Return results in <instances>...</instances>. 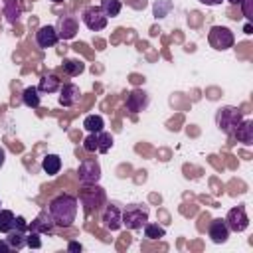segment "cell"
I'll return each instance as SVG.
<instances>
[{
    "label": "cell",
    "mask_w": 253,
    "mask_h": 253,
    "mask_svg": "<svg viewBox=\"0 0 253 253\" xmlns=\"http://www.w3.org/2000/svg\"><path fill=\"white\" fill-rule=\"evenodd\" d=\"M22 103H24L26 107H30V109H38L40 103H42V95H40L38 87H34V85L26 87L24 93H22Z\"/></svg>",
    "instance_id": "cell-22"
},
{
    "label": "cell",
    "mask_w": 253,
    "mask_h": 253,
    "mask_svg": "<svg viewBox=\"0 0 253 253\" xmlns=\"http://www.w3.org/2000/svg\"><path fill=\"white\" fill-rule=\"evenodd\" d=\"M63 71L69 75V77H77L85 71V63L81 59H73V57H67L63 59Z\"/></svg>",
    "instance_id": "cell-23"
},
{
    "label": "cell",
    "mask_w": 253,
    "mask_h": 253,
    "mask_svg": "<svg viewBox=\"0 0 253 253\" xmlns=\"http://www.w3.org/2000/svg\"><path fill=\"white\" fill-rule=\"evenodd\" d=\"M47 211H49V215L57 227L67 229L73 225V221L77 217V198L71 194H59V196L51 198Z\"/></svg>",
    "instance_id": "cell-1"
},
{
    "label": "cell",
    "mask_w": 253,
    "mask_h": 253,
    "mask_svg": "<svg viewBox=\"0 0 253 253\" xmlns=\"http://www.w3.org/2000/svg\"><path fill=\"white\" fill-rule=\"evenodd\" d=\"M28 229H30V231H38L40 235H53V231H55V221L51 219L49 211L43 210V211H40V213L36 215V219H32V223L28 225Z\"/></svg>",
    "instance_id": "cell-14"
},
{
    "label": "cell",
    "mask_w": 253,
    "mask_h": 253,
    "mask_svg": "<svg viewBox=\"0 0 253 253\" xmlns=\"http://www.w3.org/2000/svg\"><path fill=\"white\" fill-rule=\"evenodd\" d=\"M0 206H2V204H0ZM0 210H2V208H0Z\"/></svg>",
    "instance_id": "cell-37"
},
{
    "label": "cell",
    "mask_w": 253,
    "mask_h": 253,
    "mask_svg": "<svg viewBox=\"0 0 253 253\" xmlns=\"http://www.w3.org/2000/svg\"><path fill=\"white\" fill-rule=\"evenodd\" d=\"M81 89L75 83H63L59 87V105L61 107H75L79 103Z\"/></svg>",
    "instance_id": "cell-16"
},
{
    "label": "cell",
    "mask_w": 253,
    "mask_h": 253,
    "mask_svg": "<svg viewBox=\"0 0 253 253\" xmlns=\"http://www.w3.org/2000/svg\"><path fill=\"white\" fill-rule=\"evenodd\" d=\"M26 235H28V223H26V219L22 215H18L16 217V225H14V229L8 231L6 241H8V245L12 249L20 251L22 247H26Z\"/></svg>",
    "instance_id": "cell-10"
},
{
    "label": "cell",
    "mask_w": 253,
    "mask_h": 253,
    "mask_svg": "<svg viewBox=\"0 0 253 253\" xmlns=\"http://www.w3.org/2000/svg\"><path fill=\"white\" fill-rule=\"evenodd\" d=\"M42 170L47 176L59 174V170H61V158H59V154H45L43 160H42Z\"/></svg>",
    "instance_id": "cell-21"
},
{
    "label": "cell",
    "mask_w": 253,
    "mask_h": 253,
    "mask_svg": "<svg viewBox=\"0 0 253 253\" xmlns=\"http://www.w3.org/2000/svg\"><path fill=\"white\" fill-rule=\"evenodd\" d=\"M101 221H103V227H105V229H109V231H119V229L123 227V210L119 208V204H115V202L107 204V208L103 210Z\"/></svg>",
    "instance_id": "cell-9"
},
{
    "label": "cell",
    "mask_w": 253,
    "mask_h": 253,
    "mask_svg": "<svg viewBox=\"0 0 253 253\" xmlns=\"http://www.w3.org/2000/svg\"><path fill=\"white\" fill-rule=\"evenodd\" d=\"M51 2H53V4H61L63 0H51Z\"/></svg>",
    "instance_id": "cell-36"
},
{
    "label": "cell",
    "mask_w": 253,
    "mask_h": 253,
    "mask_svg": "<svg viewBox=\"0 0 253 253\" xmlns=\"http://www.w3.org/2000/svg\"><path fill=\"white\" fill-rule=\"evenodd\" d=\"M170 10H172V2H170V0H158V2L154 4V16H156V18L168 16Z\"/></svg>",
    "instance_id": "cell-28"
},
{
    "label": "cell",
    "mask_w": 253,
    "mask_h": 253,
    "mask_svg": "<svg viewBox=\"0 0 253 253\" xmlns=\"http://www.w3.org/2000/svg\"><path fill=\"white\" fill-rule=\"evenodd\" d=\"M83 126L89 132H99V130L105 128V121H103L101 115H87L85 121H83Z\"/></svg>",
    "instance_id": "cell-24"
},
{
    "label": "cell",
    "mask_w": 253,
    "mask_h": 253,
    "mask_svg": "<svg viewBox=\"0 0 253 253\" xmlns=\"http://www.w3.org/2000/svg\"><path fill=\"white\" fill-rule=\"evenodd\" d=\"M107 18H115L121 14V0H101V6H99Z\"/></svg>",
    "instance_id": "cell-26"
},
{
    "label": "cell",
    "mask_w": 253,
    "mask_h": 253,
    "mask_svg": "<svg viewBox=\"0 0 253 253\" xmlns=\"http://www.w3.org/2000/svg\"><path fill=\"white\" fill-rule=\"evenodd\" d=\"M77 176H79V182L83 186L99 184V180H101V164L95 158H85V160L79 162Z\"/></svg>",
    "instance_id": "cell-7"
},
{
    "label": "cell",
    "mask_w": 253,
    "mask_h": 253,
    "mask_svg": "<svg viewBox=\"0 0 253 253\" xmlns=\"http://www.w3.org/2000/svg\"><path fill=\"white\" fill-rule=\"evenodd\" d=\"M126 109L132 113V115H136V113H142V111H146L148 109V105H150V97H148V93L146 91H142V89H132L128 95H126Z\"/></svg>",
    "instance_id": "cell-13"
},
{
    "label": "cell",
    "mask_w": 253,
    "mask_h": 253,
    "mask_svg": "<svg viewBox=\"0 0 253 253\" xmlns=\"http://www.w3.org/2000/svg\"><path fill=\"white\" fill-rule=\"evenodd\" d=\"M59 42V36L55 32V26H40L38 32H36V43L42 47V49H47V47H53L55 43Z\"/></svg>",
    "instance_id": "cell-15"
},
{
    "label": "cell",
    "mask_w": 253,
    "mask_h": 253,
    "mask_svg": "<svg viewBox=\"0 0 253 253\" xmlns=\"http://www.w3.org/2000/svg\"><path fill=\"white\" fill-rule=\"evenodd\" d=\"M227 2H229V4H239L241 0H227Z\"/></svg>",
    "instance_id": "cell-35"
},
{
    "label": "cell",
    "mask_w": 253,
    "mask_h": 253,
    "mask_svg": "<svg viewBox=\"0 0 253 253\" xmlns=\"http://www.w3.org/2000/svg\"><path fill=\"white\" fill-rule=\"evenodd\" d=\"M4 162H6V150L0 146V168L4 166Z\"/></svg>",
    "instance_id": "cell-34"
},
{
    "label": "cell",
    "mask_w": 253,
    "mask_h": 253,
    "mask_svg": "<svg viewBox=\"0 0 253 253\" xmlns=\"http://www.w3.org/2000/svg\"><path fill=\"white\" fill-rule=\"evenodd\" d=\"M79 202L85 206V213H93V211L101 210L107 204V194H105V190L101 186L93 184V186L85 188L79 194Z\"/></svg>",
    "instance_id": "cell-3"
},
{
    "label": "cell",
    "mask_w": 253,
    "mask_h": 253,
    "mask_svg": "<svg viewBox=\"0 0 253 253\" xmlns=\"http://www.w3.org/2000/svg\"><path fill=\"white\" fill-rule=\"evenodd\" d=\"M81 20L83 24L87 26V30L91 32H101L107 28V22L109 18L105 16V12L99 8V6H87L83 12H81Z\"/></svg>",
    "instance_id": "cell-8"
},
{
    "label": "cell",
    "mask_w": 253,
    "mask_h": 253,
    "mask_svg": "<svg viewBox=\"0 0 253 253\" xmlns=\"http://www.w3.org/2000/svg\"><path fill=\"white\" fill-rule=\"evenodd\" d=\"M67 249H69V251H81V249H83V245H81V243H77V241H71V243L67 245Z\"/></svg>",
    "instance_id": "cell-31"
},
{
    "label": "cell",
    "mask_w": 253,
    "mask_h": 253,
    "mask_svg": "<svg viewBox=\"0 0 253 253\" xmlns=\"http://www.w3.org/2000/svg\"><path fill=\"white\" fill-rule=\"evenodd\" d=\"M16 225V215L10 210H0V233H8Z\"/></svg>",
    "instance_id": "cell-25"
},
{
    "label": "cell",
    "mask_w": 253,
    "mask_h": 253,
    "mask_svg": "<svg viewBox=\"0 0 253 253\" xmlns=\"http://www.w3.org/2000/svg\"><path fill=\"white\" fill-rule=\"evenodd\" d=\"M231 136H235L239 142H243V144H251L253 142V121L251 119H243L237 126H235V130L231 132Z\"/></svg>",
    "instance_id": "cell-19"
},
{
    "label": "cell",
    "mask_w": 253,
    "mask_h": 253,
    "mask_svg": "<svg viewBox=\"0 0 253 253\" xmlns=\"http://www.w3.org/2000/svg\"><path fill=\"white\" fill-rule=\"evenodd\" d=\"M111 146H113V134L111 132H105V130L89 132V136H85V140H83V148L87 152L105 154V152L111 150Z\"/></svg>",
    "instance_id": "cell-6"
},
{
    "label": "cell",
    "mask_w": 253,
    "mask_h": 253,
    "mask_svg": "<svg viewBox=\"0 0 253 253\" xmlns=\"http://www.w3.org/2000/svg\"><path fill=\"white\" fill-rule=\"evenodd\" d=\"M208 42H210V45H211L213 49L225 51V49L233 47L235 36H233V32H231L229 28H225V26H211L210 32H208Z\"/></svg>",
    "instance_id": "cell-4"
},
{
    "label": "cell",
    "mask_w": 253,
    "mask_h": 253,
    "mask_svg": "<svg viewBox=\"0 0 253 253\" xmlns=\"http://www.w3.org/2000/svg\"><path fill=\"white\" fill-rule=\"evenodd\" d=\"M22 12H24L22 0H2V14L10 24H18Z\"/></svg>",
    "instance_id": "cell-18"
},
{
    "label": "cell",
    "mask_w": 253,
    "mask_h": 253,
    "mask_svg": "<svg viewBox=\"0 0 253 253\" xmlns=\"http://www.w3.org/2000/svg\"><path fill=\"white\" fill-rule=\"evenodd\" d=\"M26 245H28V247H32V249H40V247H42L40 233H38V231H30V229H28V235H26Z\"/></svg>",
    "instance_id": "cell-29"
},
{
    "label": "cell",
    "mask_w": 253,
    "mask_h": 253,
    "mask_svg": "<svg viewBox=\"0 0 253 253\" xmlns=\"http://www.w3.org/2000/svg\"><path fill=\"white\" fill-rule=\"evenodd\" d=\"M166 235V229L158 223H144V237L146 239H162Z\"/></svg>",
    "instance_id": "cell-27"
},
{
    "label": "cell",
    "mask_w": 253,
    "mask_h": 253,
    "mask_svg": "<svg viewBox=\"0 0 253 253\" xmlns=\"http://www.w3.org/2000/svg\"><path fill=\"white\" fill-rule=\"evenodd\" d=\"M229 233H231V231H229L225 219H221V217L211 219V223H210V227H208V235H210V239H211L213 243H225L227 237H229Z\"/></svg>",
    "instance_id": "cell-17"
},
{
    "label": "cell",
    "mask_w": 253,
    "mask_h": 253,
    "mask_svg": "<svg viewBox=\"0 0 253 253\" xmlns=\"http://www.w3.org/2000/svg\"><path fill=\"white\" fill-rule=\"evenodd\" d=\"M202 4H206V6H217V4H221L223 0H200Z\"/></svg>",
    "instance_id": "cell-33"
},
{
    "label": "cell",
    "mask_w": 253,
    "mask_h": 253,
    "mask_svg": "<svg viewBox=\"0 0 253 253\" xmlns=\"http://www.w3.org/2000/svg\"><path fill=\"white\" fill-rule=\"evenodd\" d=\"M241 121H243V115H241V111L237 107H221L217 111V115H215V125L225 134H231Z\"/></svg>",
    "instance_id": "cell-5"
},
{
    "label": "cell",
    "mask_w": 253,
    "mask_h": 253,
    "mask_svg": "<svg viewBox=\"0 0 253 253\" xmlns=\"http://www.w3.org/2000/svg\"><path fill=\"white\" fill-rule=\"evenodd\" d=\"M0 251H2V253H8V251H12V247L8 245V241H6V239H4V241H0Z\"/></svg>",
    "instance_id": "cell-32"
},
{
    "label": "cell",
    "mask_w": 253,
    "mask_h": 253,
    "mask_svg": "<svg viewBox=\"0 0 253 253\" xmlns=\"http://www.w3.org/2000/svg\"><path fill=\"white\" fill-rule=\"evenodd\" d=\"M239 4H241V8H243V16H245L247 20H251V18H253V12H251V4H253V0H241Z\"/></svg>",
    "instance_id": "cell-30"
},
{
    "label": "cell",
    "mask_w": 253,
    "mask_h": 253,
    "mask_svg": "<svg viewBox=\"0 0 253 253\" xmlns=\"http://www.w3.org/2000/svg\"><path fill=\"white\" fill-rule=\"evenodd\" d=\"M59 87H61V81H59V77L53 75V73L43 75V77L40 79V83H38V91H40V93H55Z\"/></svg>",
    "instance_id": "cell-20"
},
{
    "label": "cell",
    "mask_w": 253,
    "mask_h": 253,
    "mask_svg": "<svg viewBox=\"0 0 253 253\" xmlns=\"http://www.w3.org/2000/svg\"><path fill=\"white\" fill-rule=\"evenodd\" d=\"M55 32L59 36V40H73L79 32V20L71 14H65V16H59L57 18V24H55Z\"/></svg>",
    "instance_id": "cell-11"
},
{
    "label": "cell",
    "mask_w": 253,
    "mask_h": 253,
    "mask_svg": "<svg viewBox=\"0 0 253 253\" xmlns=\"http://www.w3.org/2000/svg\"><path fill=\"white\" fill-rule=\"evenodd\" d=\"M225 223L229 227V231H235V233H241L249 227V217H247V211L243 206H237V208H231L227 211V217H225Z\"/></svg>",
    "instance_id": "cell-12"
},
{
    "label": "cell",
    "mask_w": 253,
    "mask_h": 253,
    "mask_svg": "<svg viewBox=\"0 0 253 253\" xmlns=\"http://www.w3.org/2000/svg\"><path fill=\"white\" fill-rule=\"evenodd\" d=\"M148 206L146 204H130L123 210V225L130 231L134 229H142L144 223L148 221Z\"/></svg>",
    "instance_id": "cell-2"
}]
</instances>
